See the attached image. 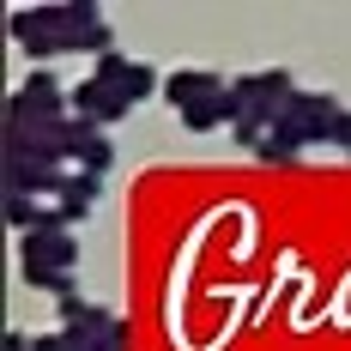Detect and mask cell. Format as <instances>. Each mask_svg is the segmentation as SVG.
<instances>
[{"mask_svg":"<svg viewBox=\"0 0 351 351\" xmlns=\"http://www.w3.org/2000/svg\"><path fill=\"white\" fill-rule=\"evenodd\" d=\"M19 267H49V273H73L79 267V237L73 230H31L19 237Z\"/></svg>","mask_w":351,"mask_h":351,"instance_id":"obj_5","label":"cell"},{"mask_svg":"<svg viewBox=\"0 0 351 351\" xmlns=\"http://www.w3.org/2000/svg\"><path fill=\"white\" fill-rule=\"evenodd\" d=\"M128 97H121V91H115V85H104V79H91V73H85V79H79V85H73V115H85V121H91V128H115V121H128Z\"/></svg>","mask_w":351,"mask_h":351,"instance_id":"obj_6","label":"cell"},{"mask_svg":"<svg viewBox=\"0 0 351 351\" xmlns=\"http://www.w3.org/2000/svg\"><path fill=\"white\" fill-rule=\"evenodd\" d=\"M73 170H85V176H109V170H115V140H109V134H97V140L79 152V164H73Z\"/></svg>","mask_w":351,"mask_h":351,"instance_id":"obj_7","label":"cell"},{"mask_svg":"<svg viewBox=\"0 0 351 351\" xmlns=\"http://www.w3.org/2000/svg\"><path fill=\"white\" fill-rule=\"evenodd\" d=\"M339 121H346V104L333 91H291V104L279 109L267 145L254 152L261 164H297L309 145H333L339 140Z\"/></svg>","mask_w":351,"mask_h":351,"instance_id":"obj_2","label":"cell"},{"mask_svg":"<svg viewBox=\"0 0 351 351\" xmlns=\"http://www.w3.org/2000/svg\"><path fill=\"white\" fill-rule=\"evenodd\" d=\"M91 79L115 85V91H121L134 109H140L145 97H158V91H164L158 67H152V61H134V55H121V49H115V55H104V61H91Z\"/></svg>","mask_w":351,"mask_h":351,"instance_id":"obj_3","label":"cell"},{"mask_svg":"<svg viewBox=\"0 0 351 351\" xmlns=\"http://www.w3.org/2000/svg\"><path fill=\"white\" fill-rule=\"evenodd\" d=\"M128 346H134V327H128V321H121V327H115V339H109L104 351H128Z\"/></svg>","mask_w":351,"mask_h":351,"instance_id":"obj_8","label":"cell"},{"mask_svg":"<svg viewBox=\"0 0 351 351\" xmlns=\"http://www.w3.org/2000/svg\"><path fill=\"white\" fill-rule=\"evenodd\" d=\"M6 36L31 55L36 67L43 61H67V55H91V61L115 55V31H109L104 6H91V0L19 6V12H6Z\"/></svg>","mask_w":351,"mask_h":351,"instance_id":"obj_1","label":"cell"},{"mask_svg":"<svg viewBox=\"0 0 351 351\" xmlns=\"http://www.w3.org/2000/svg\"><path fill=\"white\" fill-rule=\"evenodd\" d=\"M333 145H339V152L351 158V109H346V121H339V140H333Z\"/></svg>","mask_w":351,"mask_h":351,"instance_id":"obj_9","label":"cell"},{"mask_svg":"<svg viewBox=\"0 0 351 351\" xmlns=\"http://www.w3.org/2000/svg\"><path fill=\"white\" fill-rule=\"evenodd\" d=\"M230 79L237 73H218V67H170L164 73V104L182 115V109L206 104V97H218V91H230Z\"/></svg>","mask_w":351,"mask_h":351,"instance_id":"obj_4","label":"cell"}]
</instances>
